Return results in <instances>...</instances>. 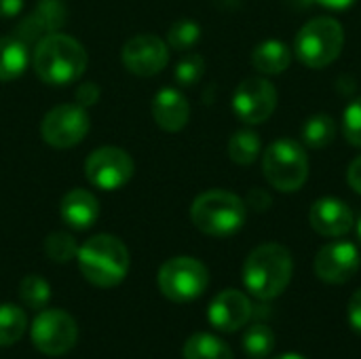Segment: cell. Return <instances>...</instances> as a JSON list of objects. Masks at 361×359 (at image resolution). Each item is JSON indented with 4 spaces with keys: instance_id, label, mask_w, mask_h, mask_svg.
<instances>
[{
    "instance_id": "obj_8",
    "label": "cell",
    "mask_w": 361,
    "mask_h": 359,
    "mask_svg": "<svg viewBox=\"0 0 361 359\" xmlns=\"http://www.w3.org/2000/svg\"><path fill=\"white\" fill-rule=\"evenodd\" d=\"M30 336L40 353L57 358L74 349L78 339V328L70 313L61 309H49L36 315Z\"/></svg>"
},
{
    "instance_id": "obj_28",
    "label": "cell",
    "mask_w": 361,
    "mask_h": 359,
    "mask_svg": "<svg viewBox=\"0 0 361 359\" xmlns=\"http://www.w3.org/2000/svg\"><path fill=\"white\" fill-rule=\"evenodd\" d=\"M44 252L53 262H68L72 258H76L78 254V243L74 241L72 235L68 233H53L44 239Z\"/></svg>"
},
{
    "instance_id": "obj_6",
    "label": "cell",
    "mask_w": 361,
    "mask_h": 359,
    "mask_svg": "<svg viewBox=\"0 0 361 359\" xmlns=\"http://www.w3.org/2000/svg\"><path fill=\"white\" fill-rule=\"evenodd\" d=\"M345 47V30L332 17H315L307 21L294 40L296 57L313 70L330 66Z\"/></svg>"
},
{
    "instance_id": "obj_21",
    "label": "cell",
    "mask_w": 361,
    "mask_h": 359,
    "mask_svg": "<svg viewBox=\"0 0 361 359\" xmlns=\"http://www.w3.org/2000/svg\"><path fill=\"white\" fill-rule=\"evenodd\" d=\"M184 359H235L231 347L214 334L197 332L184 343Z\"/></svg>"
},
{
    "instance_id": "obj_31",
    "label": "cell",
    "mask_w": 361,
    "mask_h": 359,
    "mask_svg": "<svg viewBox=\"0 0 361 359\" xmlns=\"http://www.w3.org/2000/svg\"><path fill=\"white\" fill-rule=\"evenodd\" d=\"M347 317H349V324L351 328L361 334V288L351 296L349 300V307H347Z\"/></svg>"
},
{
    "instance_id": "obj_37",
    "label": "cell",
    "mask_w": 361,
    "mask_h": 359,
    "mask_svg": "<svg viewBox=\"0 0 361 359\" xmlns=\"http://www.w3.org/2000/svg\"><path fill=\"white\" fill-rule=\"evenodd\" d=\"M275 359H307L305 355H298V353H283V355H279V358Z\"/></svg>"
},
{
    "instance_id": "obj_30",
    "label": "cell",
    "mask_w": 361,
    "mask_h": 359,
    "mask_svg": "<svg viewBox=\"0 0 361 359\" xmlns=\"http://www.w3.org/2000/svg\"><path fill=\"white\" fill-rule=\"evenodd\" d=\"M343 133L351 146L361 148V97L351 102L343 112Z\"/></svg>"
},
{
    "instance_id": "obj_11",
    "label": "cell",
    "mask_w": 361,
    "mask_h": 359,
    "mask_svg": "<svg viewBox=\"0 0 361 359\" xmlns=\"http://www.w3.org/2000/svg\"><path fill=\"white\" fill-rule=\"evenodd\" d=\"M277 108V89L267 78H245L233 93V110L239 121L260 125Z\"/></svg>"
},
{
    "instance_id": "obj_36",
    "label": "cell",
    "mask_w": 361,
    "mask_h": 359,
    "mask_svg": "<svg viewBox=\"0 0 361 359\" xmlns=\"http://www.w3.org/2000/svg\"><path fill=\"white\" fill-rule=\"evenodd\" d=\"M319 6L324 8H330V11H347L351 8L357 0H315Z\"/></svg>"
},
{
    "instance_id": "obj_25",
    "label": "cell",
    "mask_w": 361,
    "mask_h": 359,
    "mask_svg": "<svg viewBox=\"0 0 361 359\" xmlns=\"http://www.w3.org/2000/svg\"><path fill=\"white\" fill-rule=\"evenodd\" d=\"M241 345L252 359L269 358L275 349V332L264 324H256L243 334Z\"/></svg>"
},
{
    "instance_id": "obj_10",
    "label": "cell",
    "mask_w": 361,
    "mask_h": 359,
    "mask_svg": "<svg viewBox=\"0 0 361 359\" xmlns=\"http://www.w3.org/2000/svg\"><path fill=\"white\" fill-rule=\"evenodd\" d=\"M133 159L114 146L97 148L89 154L85 163V174L89 182L102 190H118L133 178Z\"/></svg>"
},
{
    "instance_id": "obj_18",
    "label": "cell",
    "mask_w": 361,
    "mask_h": 359,
    "mask_svg": "<svg viewBox=\"0 0 361 359\" xmlns=\"http://www.w3.org/2000/svg\"><path fill=\"white\" fill-rule=\"evenodd\" d=\"M61 218L70 229L87 231L99 218V203L89 190L74 188L61 199Z\"/></svg>"
},
{
    "instance_id": "obj_3",
    "label": "cell",
    "mask_w": 361,
    "mask_h": 359,
    "mask_svg": "<svg viewBox=\"0 0 361 359\" xmlns=\"http://www.w3.org/2000/svg\"><path fill=\"white\" fill-rule=\"evenodd\" d=\"M78 269L82 277L97 288H114L129 273V252L112 235H95L78 245Z\"/></svg>"
},
{
    "instance_id": "obj_23",
    "label": "cell",
    "mask_w": 361,
    "mask_h": 359,
    "mask_svg": "<svg viewBox=\"0 0 361 359\" xmlns=\"http://www.w3.org/2000/svg\"><path fill=\"white\" fill-rule=\"evenodd\" d=\"M260 135L252 129H241L228 140V157L237 165H252L260 157Z\"/></svg>"
},
{
    "instance_id": "obj_19",
    "label": "cell",
    "mask_w": 361,
    "mask_h": 359,
    "mask_svg": "<svg viewBox=\"0 0 361 359\" xmlns=\"http://www.w3.org/2000/svg\"><path fill=\"white\" fill-rule=\"evenodd\" d=\"M292 63V51L281 40H264L252 51V66L262 74H283Z\"/></svg>"
},
{
    "instance_id": "obj_2",
    "label": "cell",
    "mask_w": 361,
    "mask_h": 359,
    "mask_svg": "<svg viewBox=\"0 0 361 359\" xmlns=\"http://www.w3.org/2000/svg\"><path fill=\"white\" fill-rule=\"evenodd\" d=\"M294 260L286 245L264 243L258 245L243 262V284L258 300L277 298L292 281Z\"/></svg>"
},
{
    "instance_id": "obj_20",
    "label": "cell",
    "mask_w": 361,
    "mask_h": 359,
    "mask_svg": "<svg viewBox=\"0 0 361 359\" xmlns=\"http://www.w3.org/2000/svg\"><path fill=\"white\" fill-rule=\"evenodd\" d=\"M30 63L27 44L19 36H0V80L19 78Z\"/></svg>"
},
{
    "instance_id": "obj_22",
    "label": "cell",
    "mask_w": 361,
    "mask_h": 359,
    "mask_svg": "<svg viewBox=\"0 0 361 359\" xmlns=\"http://www.w3.org/2000/svg\"><path fill=\"white\" fill-rule=\"evenodd\" d=\"M336 138V123L328 114H313L302 125V142L313 150L330 146Z\"/></svg>"
},
{
    "instance_id": "obj_13",
    "label": "cell",
    "mask_w": 361,
    "mask_h": 359,
    "mask_svg": "<svg viewBox=\"0 0 361 359\" xmlns=\"http://www.w3.org/2000/svg\"><path fill=\"white\" fill-rule=\"evenodd\" d=\"M169 61V49L165 40L154 34H140L125 42L123 47V63L131 74L137 76H154Z\"/></svg>"
},
{
    "instance_id": "obj_1",
    "label": "cell",
    "mask_w": 361,
    "mask_h": 359,
    "mask_svg": "<svg viewBox=\"0 0 361 359\" xmlns=\"http://www.w3.org/2000/svg\"><path fill=\"white\" fill-rule=\"evenodd\" d=\"M32 63L42 83L51 87H66L85 74L87 51L72 36L55 32L36 42Z\"/></svg>"
},
{
    "instance_id": "obj_14",
    "label": "cell",
    "mask_w": 361,
    "mask_h": 359,
    "mask_svg": "<svg viewBox=\"0 0 361 359\" xmlns=\"http://www.w3.org/2000/svg\"><path fill=\"white\" fill-rule=\"evenodd\" d=\"M252 313V300L243 292L224 290L212 300L207 309V320L220 332H237L250 322Z\"/></svg>"
},
{
    "instance_id": "obj_9",
    "label": "cell",
    "mask_w": 361,
    "mask_h": 359,
    "mask_svg": "<svg viewBox=\"0 0 361 359\" xmlns=\"http://www.w3.org/2000/svg\"><path fill=\"white\" fill-rule=\"evenodd\" d=\"M42 140L53 148H72L89 133V114L78 104H61L49 110L40 125Z\"/></svg>"
},
{
    "instance_id": "obj_4",
    "label": "cell",
    "mask_w": 361,
    "mask_h": 359,
    "mask_svg": "<svg viewBox=\"0 0 361 359\" xmlns=\"http://www.w3.org/2000/svg\"><path fill=\"white\" fill-rule=\"evenodd\" d=\"M247 218V205L228 190H207L190 205L192 224L209 237L235 235Z\"/></svg>"
},
{
    "instance_id": "obj_35",
    "label": "cell",
    "mask_w": 361,
    "mask_h": 359,
    "mask_svg": "<svg viewBox=\"0 0 361 359\" xmlns=\"http://www.w3.org/2000/svg\"><path fill=\"white\" fill-rule=\"evenodd\" d=\"M21 8H23V0H0V17L2 19L17 17Z\"/></svg>"
},
{
    "instance_id": "obj_5",
    "label": "cell",
    "mask_w": 361,
    "mask_h": 359,
    "mask_svg": "<svg viewBox=\"0 0 361 359\" xmlns=\"http://www.w3.org/2000/svg\"><path fill=\"white\" fill-rule=\"evenodd\" d=\"M262 171L267 182L279 193H296L309 178V154L292 138L275 140L262 154Z\"/></svg>"
},
{
    "instance_id": "obj_32",
    "label": "cell",
    "mask_w": 361,
    "mask_h": 359,
    "mask_svg": "<svg viewBox=\"0 0 361 359\" xmlns=\"http://www.w3.org/2000/svg\"><path fill=\"white\" fill-rule=\"evenodd\" d=\"M97 97H99V91H97V87H95L93 83H85V85L78 87V91H76V104L82 106V108L95 104Z\"/></svg>"
},
{
    "instance_id": "obj_29",
    "label": "cell",
    "mask_w": 361,
    "mask_h": 359,
    "mask_svg": "<svg viewBox=\"0 0 361 359\" xmlns=\"http://www.w3.org/2000/svg\"><path fill=\"white\" fill-rule=\"evenodd\" d=\"M205 74V59L199 53L184 55L176 66V83L182 87H192Z\"/></svg>"
},
{
    "instance_id": "obj_38",
    "label": "cell",
    "mask_w": 361,
    "mask_h": 359,
    "mask_svg": "<svg viewBox=\"0 0 361 359\" xmlns=\"http://www.w3.org/2000/svg\"><path fill=\"white\" fill-rule=\"evenodd\" d=\"M357 235H360V241H361V218H360V222H357Z\"/></svg>"
},
{
    "instance_id": "obj_34",
    "label": "cell",
    "mask_w": 361,
    "mask_h": 359,
    "mask_svg": "<svg viewBox=\"0 0 361 359\" xmlns=\"http://www.w3.org/2000/svg\"><path fill=\"white\" fill-rule=\"evenodd\" d=\"M347 182L357 195H361V154L351 161V165L347 169Z\"/></svg>"
},
{
    "instance_id": "obj_26",
    "label": "cell",
    "mask_w": 361,
    "mask_h": 359,
    "mask_svg": "<svg viewBox=\"0 0 361 359\" xmlns=\"http://www.w3.org/2000/svg\"><path fill=\"white\" fill-rule=\"evenodd\" d=\"M19 298L30 309H42L51 298V286L40 275H27L19 284Z\"/></svg>"
},
{
    "instance_id": "obj_17",
    "label": "cell",
    "mask_w": 361,
    "mask_h": 359,
    "mask_svg": "<svg viewBox=\"0 0 361 359\" xmlns=\"http://www.w3.org/2000/svg\"><path fill=\"white\" fill-rule=\"evenodd\" d=\"M152 116L161 129L176 133L184 129L188 123V116H190L188 99L184 97L182 91L173 87H165L152 99Z\"/></svg>"
},
{
    "instance_id": "obj_7",
    "label": "cell",
    "mask_w": 361,
    "mask_h": 359,
    "mask_svg": "<svg viewBox=\"0 0 361 359\" xmlns=\"http://www.w3.org/2000/svg\"><path fill=\"white\" fill-rule=\"evenodd\" d=\"M209 284L207 267L190 256L167 260L159 271V290L171 303L197 300Z\"/></svg>"
},
{
    "instance_id": "obj_27",
    "label": "cell",
    "mask_w": 361,
    "mask_h": 359,
    "mask_svg": "<svg viewBox=\"0 0 361 359\" xmlns=\"http://www.w3.org/2000/svg\"><path fill=\"white\" fill-rule=\"evenodd\" d=\"M201 38V25L192 19H178L171 23L167 32V42L176 51H188L192 49Z\"/></svg>"
},
{
    "instance_id": "obj_15",
    "label": "cell",
    "mask_w": 361,
    "mask_h": 359,
    "mask_svg": "<svg viewBox=\"0 0 361 359\" xmlns=\"http://www.w3.org/2000/svg\"><path fill=\"white\" fill-rule=\"evenodd\" d=\"M68 17V8L61 0H40L38 6L17 25L15 36H19L25 44L38 42L40 38L55 34Z\"/></svg>"
},
{
    "instance_id": "obj_24",
    "label": "cell",
    "mask_w": 361,
    "mask_h": 359,
    "mask_svg": "<svg viewBox=\"0 0 361 359\" xmlns=\"http://www.w3.org/2000/svg\"><path fill=\"white\" fill-rule=\"evenodd\" d=\"M27 328V317L17 305H0V347L17 343Z\"/></svg>"
},
{
    "instance_id": "obj_33",
    "label": "cell",
    "mask_w": 361,
    "mask_h": 359,
    "mask_svg": "<svg viewBox=\"0 0 361 359\" xmlns=\"http://www.w3.org/2000/svg\"><path fill=\"white\" fill-rule=\"evenodd\" d=\"M273 203V199L269 197V193H264L262 188H254L250 195H247V205H252L256 212H264L269 209V205Z\"/></svg>"
},
{
    "instance_id": "obj_16",
    "label": "cell",
    "mask_w": 361,
    "mask_h": 359,
    "mask_svg": "<svg viewBox=\"0 0 361 359\" xmlns=\"http://www.w3.org/2000/svg\"><path fill=\"white\" fill-rule=\"evenodd\" d=\"M309 222L322 237H343L353 229V212L345 201L324 197L311 205Z\"/></svg>"
},
{
    "instance_id": "obj_12",
    "label": "cell",
    "mask_w": 361,
    "mask_h": 359,
    "mask_svg": "<svg viewBox=\"0 0 361 359\" xmlns=\"http://www.w3.org/2000/svg\"><path fill=\"white\" fill-rule=\"evenodd\" d=\"M315 275L324 284L341 286L355 277L361 267L360 250L349 241H336L324 245L315 256Z\"/></svg>"
}]
</instances>
